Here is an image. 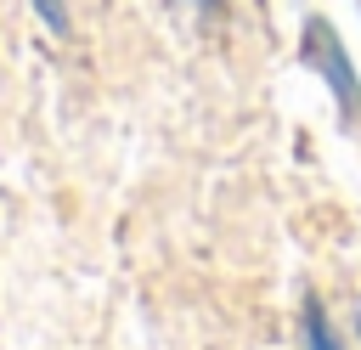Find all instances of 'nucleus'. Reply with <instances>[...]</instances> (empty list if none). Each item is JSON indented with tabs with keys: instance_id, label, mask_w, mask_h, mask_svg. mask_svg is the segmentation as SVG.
<instances>
[{
	"instance_id": "1",
	"label": "nucleus",
	"mask_w": 361,
	"mask_h": 350,
	"mask_svg": "<svg viewBox=\"0 0 361 350\" xmlns=\"http://www.w3.org/2000/svg\"><path fill=\"white\" fill-rule=\"evenodd\" d=\"M310 56L322 62V73L333 79V96L350 107V113H361V85H355V68H350V56L338 51V40H333V28L327 23H310Z\"/></svg>"
},
{
	"instance_id": "2",
	"label": "nucleus",
	"mask_w": 361,
	"mask_h": 350,
	"mask_svg": "<svg viewBox=\"0 0 361 350\" xmlns=\"http://www.w3.org/2000/svg\"><path fill=\"white\" fill-rule=\"evenodd\" d=\"M305 339H310V350H338V339H333V327H327V316L316 305L305 310Z\"/></svg>"
},
{
	"instance_id": "3",
	"label": "nucleus",
	"mask_w": 361,
	"mask_h": 350,
	"mask_svg": "<svg viewBox=\"0 0 361 350\" xmlns=\"http://www.w3.org/2000/svg\"><path fill=\"white\" fill-rule=\"evenodd\" d=\"M28 6H34L39 17H45V28H51V34H68V28H73V23H68V6H62V0H28Z\"/></svg>"
},
{
	"instance_id": "4",
	"label": "nucleus",
	"mask_w": 361,
	"mask_h": 350,
	"mask_svg": "<svg viewBox=\"0 0 361 350\" xmlns=\"http://www.w3.org/2000/svg\"><path fill=\"white\" fill-rule=\"evenodd\" d=\"M192 6H214V0H192Z\"/></svg>"
}]
</instances>
